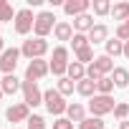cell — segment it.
<instances>
[{
  "instance_id": "6da1fadb",
  "label": "cell",
  "mask_w": 129,
  "mask_h": 129,
  "mask_svg": "<svg viewBox=\"0 0 129 129\" xmlns=\"http://www.w3.org/2000/svg\"><path fill=\"white\" fill-rule=\"evenodd\" d=\"M43 104H46L48 114H53L56 119H58L61 114H66V109H69L66 99H63V94H58V89H48V91H43Z\"/></svg>"
},
{
  "instance_id": "7a4b0ae2",
  "label": "cell",
  "mask_w": 129,
  "mask_h": 129,
  "mask_svg": "<svg viewBox=\"0 0 129 129\" xmlns=\"http://www.w3.org/2000/svg\"><path fill=\"white\" fill-rule=\"evenodd\" d=\"M20 53H23L25 58H30V61L43 58V56L48 53V41H46V38H28V41H23Z\"/></svg>"
},
{
  "instance_id": "3957f363",
  "label": "cell",
  "mask_w": 129,
  "mask_h": 129,
  "mask_svg": "<svg viewBox=\"0 0 129 129\" xmlns=\"http://www.w3.org/2000/svg\"><path fill=\"white\" fill-rule=\"evenodd\" d=\"M66 71H69V48H66V46H58V48H53L51 74L58 76V79H63V76H66Z\"/></svg>"
},
{
  "instance_id": "277c9868",
  "label": "cell",
  "mask_w": 129,
  "mask_h": 129,
  "mask_svg": "<svg viewBox=\"0 0 129 129\" xmlns=\"http://www.w3.org/2000/svg\"><path fill=\"white\" fill-rule=\"evenodd\" d=\"M53 28H56V15L51 10H43L36 15V25H33L36 38H46L48 33H53Z\"/></svg>"
},
{
  "instance_id": "5b68a950",
  "label": "cell",
  "mask_w": 129,
  "mask_h": 129,
  "mask_svg": "<svg viewBox=\"0 0 129 129\" xmlns=\"http://www.w3.org/2000/svg\"><path fill=\"white\" fill-rule=\"evenodd\" d=\"M33 25H36L33 10H30V8H20V10L15 13V33H18V36H28V33L33 30Z\"/></svg>"
},
{
  "instance_id": "8992f818",
  "label": "cell",
  "mask_w": 129,
  "mask_h": 129,
  "mask_svg": "<svg viewBox=\"0 0 129 129\" xmlns=\"http://www.w3.org/2000/svg\"><path fill=\"white\" fill-rule=\"evenodd\" d=\"M114 106H116V101L111 99V96H104V94H96L91 101H89V109H91V114L94 116H104V114H111L114 111Z\"/></svg>"
},
{
  "instance_id": "52a82bcc",
  "label": "cell",
  "mask_w": 129,
  "mask_h": 129,
  "mask_svg": "<svg viewBox=\"0 0 129 129\" xmlns=\"http://www.w3.org/2000/svg\"><path fill=\"white\" fill-rule=\"evenodd\" d=\"M48 71H51V63L43 61V58H36V61L28 63V69H25V81H33V84H36V81L43 79Z\"/></svg>"
},
{
  "instance_id": "ba28073f",
  "label": "cell",
  "mask_w": 129,
  "mask_h": 129,
  "mask_svg": "<svg viewBox=\"0 0 129 129\" xmlns=\"http://www.w3.org/2000/svg\"><path fill=\"white\" fill-rule=\"evenodd\" d=\"M18 58H20V48H5V53L0 56V71L5 76L15 74V66H18Z\"/></svg>"
},
{
  "instance_id": "9c48e42d",
  "label": "cell",
  "mask_w": 129,
  "mask_h": 129,
  "mask_svg": "<svg viewBox=\"0 0 129 129\" xmlns=\"http://www.w3.org/2000/svg\"><path fill=\"white\" fill-rule=\"evenodd\" d=\"M5 119L10 121V124H18V121H28L30 119V106L23 101V104H13V106H8V111H5Z\"/></svg>"
},
{
  "instance_id": "30bf717a",
  "label": "cell",
  "mask_w": 129,
  "mask_h": 129,
  "mask_svg": "<svg viewBox=\"0 0 129 129\" xmlns=\"http://www.w3.org/2000/svg\"><path fill=\"white\" fill-rule=\"evenodd\" d=\"M23 96H25V104L28 106H38V104H43V91L38 89V84H33V81H23Z\"/></svg>"
},
{
  "instance_id": "8fae6325",
  "label": "cell",
  "mask_w": 129,
  "mask_h": 129,
  "mask_svg": "<svg viewBox=\"0 0 129 129\" xmlns=\"http://www.w3.org/2000/svg\"><path fill=\"white\" fill-rule=\"evenodd\" d=\"M89 8H91V0H66V3H63V10H66V15H71V18L84 15Z\"/></svg>"
},
{
  "instance_id": "7c38bea8",
  "label": "cell",
  "mask_w": 129,
  "mask_h": 129,
  "mask_svg": "<svg viewBox=\"0 0 129 129\" xmlns=\"http://www.w3.org/2000/svg\"><path fill=\"white\" fill-rule=\"evenodd\" d=\"M86 36H89V43H91V46H96V43H106V41H109V28H106L104 23H96Z\"/></svg>"
},
{
  "instance_id": "4fadbf2b",
  "label": "cell",
  "mask_w": 129,
  "mask_h": 129,
  "mask_svg": "<svg viewBox=\"0 0 129 129\" xmlns=\"http://www.w3.org/2000/svg\"><path fill=\"white\" fill-rule=\"evenodd\" d=\"M23 86V81L15 76V74H10V76H3V81H0V91L3 94H8V96H13L18 89Z\"/></svg>"
},
{
  "instance_id": "5bb4252c",
  "label": "cell",
  "mask_w": 129,
  "mask_h": 129,
  "mask_svg": "<svg viewBox=\"0 0 129 129\" xmlns=\"http://www.w3.org/2000/svg\"><path fill=\"white\" fill-rule=\"evenodd\" d=\"M94 25H96V23H94V18H91L89 13H84V15L74 18V33H89Z\"/></svg>"
},
{
  "instance_id": "9a60e30c",
  "label": "cell",
  "mask_w": 129,
  "mask_h": 129,
  "mask_svg": "<svg viewBox=\"0 0 129 129\" xmlns=\"http://www.w3.org/2000/svg\"><path fill=\"white\" fill-rule=\"evenodd\" d=\"M66 119L69 121H84L86 119V109H84V104H79V101H74V104H69V109H66Z\"/></svg>"
},
{
  "instance_id": "2e32d148",
  "label": "cell",
  "mask_w": 129,
  "mask_h": 129,
  "mask_svg": "<svg viewBox=\"0 0 129 129\" xmlns=\"http://www.w3.org/2000/svg\"><path fill=\"white\" fill-rule=\"evenodd\" d=\"M53 36H56V41H71L74 38V25L66 23V20H61V23H56Z\"/></svg>"
},
{
  "instance_id": "e0dca14e",
  "label": "cell",
  "mask_w": 129,
  "mask_h": 129,
  "mask_svg": "<svg viewBox=\"0 0 129 129\" xmlns=\"http://www.w3.org/2000/svg\"><path fill=\"white\" fill-rule=\"evenodd\" d=\"M111 18L119 20V23H126V20H129V3H126V0L111 5Z\"/></svg>"
},
{
  "instance_id": "ac0fdd59",
  "label": "cell",
  "mask_w": 129,
  "mask_h": 129,
  "mask_svg": "<svg viewBox=\"0 0 129 129\" xmlns=\"http://www.w3.org/2000/svg\"><path fill=\"white\" fill-rule=\"evenodd\" d=\"M66 74H69L71 81L79 84V81L86 79V66H84V63H79V61H74V63H69V71H66Z\"/></svg>"
},
{
  "instance_id": "d6986e66",
  "label": "cell",
  "mask_w": 129,
  "mask_h": 129,
  "mask_svg": "<svg viewBox=\"0 0 129 129\" xmlns=\"http://www.w3.org/2000/svg\"><path fill=\"white\" fill-rule=\"evenodd\" d=\"M76 91H79L81 96H86V99H94V96H96V81L84 79V81H79V84H76Z\"/></svg>"
},
{
  "instance_id": "ffe728a7",
  "label": "cell",
  "mask_w": 129,
  "mask_h": 129,
  "mask_svg": "<svg viewBox=\"0 0 129 129\" xmlns=\"http://www.w3.org/2000/svg\"><path fill=\"white\" fill-rule=\"evenodd\" d=\"M111 81H114V86H116V89L129 86V71H126V69H121V66H116V69L111 71Z\"/></svg>"
},
{
  "instance_id": "44dd1931",
  "label": "cell",
  "mask_w": 129,
  "mask_h": 129,
  "mask_svg": "<svg viewBox=\"0 0 129 129\" xmlns=\"http://www.w3.org/2000/svg\"><path fill=\"white\" fill-rule=\"evenodd\" d=\"M94 66L99 69V74H101V76H106V74H111V71H114V61H111V58L104 53V56H96Z\"/></svg>"
},
{
  "instance_id": "7402d4cb",
  "label": "cell",
  "mask_w": 129,
  "mask_h": 129,
  "mask_svg": "<svg viewBox=\"0 0 129 129\" xmlns=\"http://www.w3.org/2000/svg\"><path fill=\"white\" fill-rule=\"evenodd\" d=\"M104 46H106V56H109V58H111V56H124V43H121L119 38H109Z\"/></svg>"
},
{
  "instance_id": "603a6c76",
  "label": "cell",
  "mask_w": 129,
  "mask_h": 129,
  "mask_svg": "<svg viewBox=\"0 0 129 129\" xmlns=\"http://www.w3.org/2000/svg\"><path fill=\"white\" fill-rule=\"evenodd\" d=\"M96 91L104 94V96H111V91H114V81H111V76H101V79L96 81Z\"/></svg>"
},
{
  "instance_id": "cb8c5ba5",
  "label": "cell",
  "mask_w": 129,
  "mask_h": 129,
  "mask_svg": "<svg viewBox=\"0 0 129 129\" xmlns=\"http://www.w3.org/2000/svg\"><path fill=\"white\" fill-rule=\"evenodd\" d=\"M5 20H15V10L8 0H0V23H5Z\"/></svg>"
},
{
  "instance_id": "d4e9b609",
  "label": "cell",
  "mask_w": 129,
  "mask_h": 129,
  "mask_svg": "<svg viewBox=\"0 0 129 129\" xmlns=\"http://www.w3.org/2000/svg\"><path fill=\"white\" fill-rule=\"evenodd\" d=\"M71 46H74V51L79 53V51H84V48H86V46H91V43H89V36H86V33H74Z\"/></svg>"
},
{
  "instance_id": "484cf974",
  "label": "cell",
  "mask_w": 129,
  "mask_h": 129,
  "mask_svg": "<svg viewBox=\"0 0 129 129\" xmlns=\"http://www.w3.org/2000/svg\"><path fill=\"white\" fill-rule=\"evenodd\" d=\"M76 61H79V63H94V61H96L94 48H91V46H86L84 51H79V53H76Z\"/></svg>"
},
{
  "instance_id": "4316f807",
  "label": "cell",
  "mask_w": 129,
  "mask_h": 129,
  "mask_svg": "<svg viewBox=\"0 0 129 129\" xmlns=\"http://www.w3.org/2000/svg\"><path fill=\"white\" fill-rule=\"evenodd\" d=\"M58 94H63V96H69V94H74V81L69 79V76H63V79H58Z\"/></svg>"
},
{
  "instance_id": "83f0119b",
  "label": "cell",
  "mask_w": 129,
  "mask_h": 129,
  "mask_svg": "<svg viewBox=\"0 0 129 129\" xmlns=\"http://www.w3.org/2000/svg\"><path fill=\"white\" fill-rule=\"evenodd\" d=\"M79 129H104V119H99V116L84 119V121L79 124Z\"/></svg>"
},
{
  "instance_id": "f1b7e54d",
  "label": "cell",
  "mask_w": 129,
  "mask_h": 129,
  "mask_svg": "<svg viewBox=\"0 0 129 129\" xmlns=\"http://www.w3.org/2000/svg\"><path fill=\"white\" fill-rule=\"evenodd\" d=\"M94 13L96 15H109L111 13V3L109 0H94Z\"/></svg>"
},
{
  "instance_id": "f546056e",
  "label": "cell",
  "mask_w": 129,
  "mask_h": 129,
  "mask_svg": "<svg viewBox=\"0 0 129 129\" xmlns=\"http://www.w3.org/2000/svg\"><path fill=\"white\" fill-rule=\"evenodd\" d=\"M114 116H116L119 121H126V116H129V104H126V101H119V104L114 106Z\"/></svg>"
},
{
  "instance_id": "4dcf8cb0",
  "label": "cell",
  "mask_w": 129,
  "mask_h": 129,
  "mask_svg": "<svg viewBox=\"0 0 129 129\" xmlns=\"http://www.w3.org/2000/svg\"><path fill=\"white\" fill-rule=\"evenodd\" d=\"M28 129H46V119L38 116V114H33V116L28 119Z\"/></svg>"
},
{
  "instance_id": "1f68e13d",
  "label": "cell",
  "mask_w": 129,
  "mask_h": 129,
  "mask_svg": "<svg viewBox=\"0 0 129 129\" xmlns=\"http://www.w3.org/2000/svg\"><path fill=\"white\" fill-rule=\"evenodd\" d=\"M53 129H74V121H69L66 116H58L53 121Z\"/></svg>"
},
{
  "instance_id": "d6a6232c",
  "label": "cell",
  "mask_w": 129,
  "mask_h": 129,
  "mask_svg": "<svg viewBox=\"0 0 129 129\" xmlns=\"http://www.w3.org/2000/svg\"><path fill=\"white\" fill-rule=\"evenodd\" d=\"M5 53V41H3V36H0V56Z\"/></svg>"
},
{
  "instance_id": "836d02e7",
  "label": "cell",
  "mask_w": 129,
  "mask_h": 129,
  "mask_svg": "<svg viewBox=\"0 0 129 129\" xmlns=\"http://www.w3.org/2000/svg\"><path fill=\"white\" fill-rule=\"evenodd\" d=\"M124 56H126V58H129V41H126V43H124Z\"/></svg>"
},
{
  "instance_id": "e575fe53",
  "label": "cell",
  "mask_w": 129,
  "mask_h": 129,
  "mask_svg": "<svg viewBox=\"0 0 129 129\" xmlns=\"http://www.w3.org/2000/svg\"><path fill=\"white\" fill-rule=\"evenodd\" d=\"M119 129H129V121H121V124H119Z\"/></svg>"
},
{
  "instance_id": "d590c367",
  "label": "cell",
  "mask_w": 129,
  "mask_h": 129,
  "mask_svg": "<svg viewBox=\"0 0 129 129\" xmlns=\"http://www.w3.org/2000/svg\"><path fill=\"white\" fill-rule=\"evenodd\" d=\"M0 99H3V91H0Z\"/></svg>"
},
{
  "instance_id": "8d00e7d4",
  "label": "cell",
  "mask_w": 129,
  "mask_h": 129,
  "mask_svg": "<svg viewBox=\"0 0 129 129\" xmlns=\"http://www.w3.org/2000/svg\"><path fill=\"white\" fill-rule=\"evenodd\" d=\"M126 28H129V20H126Z\"/></svg>"
},
{
  "instance_id": "74e56055",
  "label": "cell",
  "mask_w": 129,
  "mask_h": 129,
  "mask_svg": "<svg viewBox=\"0 0 129 129\" xmlns=\"http://www.w3.org/2000/svg\"><path fill=\"white\" fill-rule=\"evenodd\" d=\"M13 129H15V126H13Z\"/></svg>"
}]
</instances>
